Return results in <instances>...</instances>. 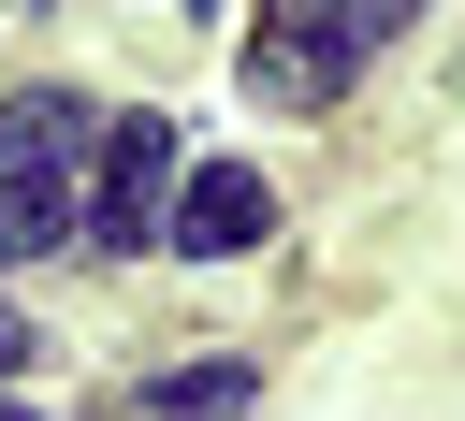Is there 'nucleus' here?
<instances>
[{"mask_svg": "<svg viewBox=\"0 0 465 421\" xmlns=\"http://www.w3.org/2000/svg\"><path fill=\"white\" fill-rule=\"evenodd\" d=\"M392 29H407V0H262V29H247V87L305 116V102H334Z\"/></svg>", "mask_w": 465, "mask_h": 421, "instance_id": "1", "label": "nucleus"}, {"mask_svg": "<svg viewBox=\"0 0 465 421\" xmlns=\"http://www.w3.org/2000/svg\"><path fill=\"white\" fill-rule=\"evenodd\" d=\"M160 203H174V116H102L87 247H160Z\"/></svg>", "mask_w": 465, "mask_h": 421, "instance_id": "2", "label": "nucleus"}, {"mask_svg": "<svg viewBox=\"0 0 465 421\" xmlns=\"http://www.w3.org/2000/svg\"><path fill=\"white\" fill-rule=\"evenodd\" d=\"M276 232V189L247 174V160H203V174H174V203H160V247H189V261H247Z\"/></svg>", "mask_w": 465, "mask_h": 421, "instance_id": "3", "label": "nucleus"}, {"mask_svg": "<svg viewBox=\"0 0 465 421\" xmlns=\"http://www.w3.org/2000/svg\"><path fill=\"white\" fill-rule=\"evenodd\" d=\"M44 247H73V174L58 160H0V276L44 261Z\"/></svg>", "mask_w": 465, "mask_h": 421, "instance_id": "4", "label": "nucleus"}, {"mask_svg": "<svg viewBox=\"0 0 465 421\" xmlns=\"http://www.w3.org/2000/svg\"><path fill=\"white\" fill-rule=\"evenodd\" d=\"M73 145H102V102H73V87H15L0 160H73Z\"/></svg>", "mask_w": 465, "mask_h": 421, "instance_id": "5", "label": "nucleus"}, {"mask_svg": "<svg viewBox=\"0 0 465 421\" xmlns=\"http://www.w3.org/2000/svg\"><path fill=\"white\" fill-rule=\"evenodd\" d=\"M145 406L160 421H232L247 406V363H174V377H145Z\"/></svg>", "mask_w": 465, "mask_h": 421, "instance_id": "6", "label": "nucleus"}, {"mask_svg": "<svg viewBox=\"0 0 465 421\" xmlns=\"http://www.w3.org/2000/svg\"><path fill=\"white\" fill-rule=\"evenodd\" d=\"M29 348H44V334H29V319H15V305H0V377H15V363H29Z\"/></svg>", "mask_w": 465, "mask_h": 421, "instance_id": "7", "label": "nucleus"}, {"mask_svg": "<svg viewBox=\"0 0 465 421\" xmlns=\"http://www.w3.org/2000/svg\"><path fill=\"white\" fill-rule=\"evenodd\" d=\"M0 421H44V406H15V392H0Z\"/></svg>", "mask_w": 465, "mask_h": 421, "instance_id": "8", "label": "nucleus"}]
</instances>
